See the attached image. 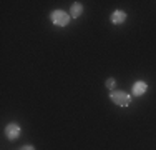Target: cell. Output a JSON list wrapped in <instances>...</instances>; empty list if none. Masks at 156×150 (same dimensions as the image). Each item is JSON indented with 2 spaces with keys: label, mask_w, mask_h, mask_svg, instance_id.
I'll use <instances>...</instances> for the list:
<instances>
[{
  "label": "cell",
  "mask_w": 156,
  "mask_h": 150,
  "mask_svg": "<svg viewBox=\"0 0 156 150\" xmlns=\"http://www.w3.org/2000/svg\"><path fill=\"white\" fill-rule=\"evenodd\" d=\"M110 99H111V102H113L115 105H118V107H128L129 102H131V97H129L126 92H123V90L111 92Z\"/></svg>",
  "instance_id": "cell-1"
},
{
  "label": "cell",
  "mask_w": 156,
  "mask_h": 150,
  "mask_svg": "<svg viewBox=\"0 0 156 150\" xmlns=\"http://www.w3.org/2000/svg\"><path fill=\"white\" fill-rule=\"evenodd\" d=\"M51 22H53L55 25H58V27H65V25H68L70 22V15L66 12H63V10H53L50 15Z\"/></svg>",
  "instance_id": "cell-2"
},
{
  "label": "cell",
  "mask_w": 156,
  "mask_h": 150,
  "mask_svg": "<svg viewBox=\"0 0 156 150\" xmlns=\"http://www.w3.org/2000/svg\"><path fill=\"white\" fill-rule=\"evenodd\" d=\"M146 90H148V84L146 82H143V80H138L135 85H133V95L135 97H143L144 93H146Z\"/></svg>",
  "instance_id": "cell-3"
},
{
  "label": "cell",
  "mask_w": 156,
  "mask_h": 150,
  "mask_svg": "<svg viewBox=\"0 0 156 150\" xmlns=\"http://www.w3.org/2000/svg\"><path fill=\"white\" fill-rule=\"evenodd\" d=\"M5 133L10 140H15V138H18V135H20V127L17 123H9L5 129Z\"/></svg>",
  "instance_id": "cell-4"
},
{
  "label": "cell",
  "mask_w": 156,
  "mask_h": 150,
  "mask_svg": "<svg viewBox=\"0 0 156 150\" xmlns=\"http://www.w3.org/2000/svg\"><path fill=\"white\" fill-rule=\"evenodd\" d=\"M126 20V13L123 10H115L113 13H111V22L113 24H123Z\"/></svg>",
  "instance_id": "cell-5"
},
{
  "label": "cell",
  "mask_w": 156,
  "mask_h": 150,
  "mask_svg": "<svg viewBox=\"0 0 156 150\" xmlns=\"http://www.w3.org/2000/svg\"><path fill=\"white\" fill-rule=\"evenodd\" d=\"M81 12H83V5H81L80 2H75L72 5V9H70V17H80L81 15Z\"/></svg>",
  "instance_id": "cell-6"
},
{
  "label": "cell",
  "mask_w": 156,
  "mask_h": 150,
  "mask_svg": "<svg viewBox=\"0 0 156 150\" xmlns=\"http://www.w3.org/2000/svg\"><path fill=\"white\" fill-rule=\"evenodd\" d=\"M115 84H116V82H115V78H108V80H106V87H108L110 90L115 88Z\"/></svg>",
  "instance_id": "cell-7"
},
{
  "label": "cell",
  "mask_w": 156,
  "mask_h": 150,
  "mask_svg": "<svg viewBox=\"0 0 156 150\" xmlns=\"http://www.w3.org/2000/svg\"><path fill=\"white\" fill-rule=\"evenodd\" d=\"M20 150H35V148H33L32 145H23V147H22Z\"/></svg>",
  "instance_id": "cell-8"
}]
</instances>
